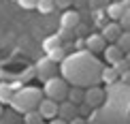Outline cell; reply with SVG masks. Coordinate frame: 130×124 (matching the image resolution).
Wrapping results in <instances>:
<instances>
[{"label": "cell", "mask_w": 130, "mask_h": 124, "mask_svg": "<svg viewBox=\"0 0 130 124\" xmlns=\"http://www.w3.org/2000/svg\"><path fill=\"white\" fill-rule=\"evenodd\" d=\"M45 118L41 116V111H39V107L36 109H30V111H26L24 114V122H28V124H41Z\"/></svg>", "instance_id": "obj_18"}, {"label": "cell", "mask_w": 130, "mask_h": 124, "mask_svg": "<svg viewBox=\"0 0 130 124\" xmlns=\"http://www.w3.org/2000/svg\"><path fill=\"white\" fill-rule=\"evenodd\" d=\"M15 90L11 84H0V103L2 105H11V99H13Z\"/></svg>", "instance_id": "obj_15"}, {"label": "cell", "mask_w": 130, "mask_h": 124, "mask_svg": "<svg viewBox=\"0 0 130 124\" xmlns=\"http://www.w3.org/2000/svg\"><path fill=\"white\" fill-rule=\"evenodd\" d=\"M73 4L77 9H88V0H73Z\"/></svg>", "instance_id": "obj_29"}, {"label": "cell", "mask_w": 130, "mask_h": 124, "mask_svg": "<svg viewBox=\"0 0 130 124\" xmlns=\"http://www.w3.org/2000/svg\"><path fill=\"white\" fill-rule=\"evenodd\" d=\"M0 116H2V103H0Z\"/></svg>", "instance_id": "obj_35"}, {"label": "cell", "mask_w": 130, "mask_h": 124, "mask_svg": "<svg viewBox=\"0 0 130 124\" xmlns=\"http://www.w3.org/2000/svg\"><path fill=\"white\" fill-rule=\"evenodd\" d=\"M24 124H28V122H24Z\"/></svg>", "instance_id": "obj_37"}, {"label": "cell", "mask_w": 130, "mask_h": 124, "mask_svg": "<svg viewBox=\"0 0 130 124\" xmlns=\"http://www.w3.org/2000/svg\"><path fill=\"white\" fill-rule=\"evenodd\" d=\"M120 77H122V81H124V84H128V86H130V68H128V71H124V73H120Z\"/></svg>", "instance_id": "obj_30"}, {"label": "cell", "mask_w": 130, "mask_h": 124, "mask_svg": "<svg viewBox=\"0 0 130 124\" xmlns=\"http://www.w3.org/2000/svg\"><path fill=\"white\" fill-rule=\"evenodd\" d=\"M83 103H88L92 109H96V107H100L105 103V92H102L98 86H90L83 92Z\"/></svg>", "instance_id": "obj_6"}, {"label": "cell", "mask_w": 130, "mask_h": 124, "mask_svg": "<svg viewBox=\"0 0 130 124\" xmlns=\"http://www.w3.org/2000/svg\"><path fill=\"white\" fill-rule=\"evenodd\" d=\"M100 34L105 36L107 43H115L117 39H120V34H122V26L117 24V21H111V24H107L105 28H102Z\"/></svg>", "instance_id": "obj_10"}, {"label": "cell", "mask_w": 130, "mask_h": 124, "mask_svg": "<svg viewBox=\"0 0 130 124\" xmlns=\"http://www.w3.org/2000/svg\"><path fill=\"white\" fill-rule=\"evenodd\" d=\"M124 58H126V62L130 64V51H126V53H124Z\"/></svg>", "instance_id": "obj_33"}, {"label": "cell", "mask_w": 130, "mask_h": 124, "mask_svg": "<svg viewBox=\"0 0 130 124\" xmlns=\"http://www.w3.org/2000/svg\"><path fill=\"white\" fill-rule=\"evenodd\" d=\"M122 2H124V4H126V7H130V0H122Z\"/></svg>", "instance_id": "obj_34"}, {"label": "cell", "mask_w": 130, "mask_h": 124, "mask_svg": "<svg viewBox=\"0 0 130 124\" xmlns=\"http://www.w3.org/2000/svg\"><path fill=\"white\" fill-rule=\"evenodd\" d=\"M109 103L115 107H122V109H128L130 107V86L128 84H111L109 88Z\"/></svg>", "instance_id": "obj_4"}, {"label": "cell", "mask_w": 130, "mask_h": 124, "mask_svg": "<svg viewBox=\"0 0 130 124\" xmlns=\"http://www.w3.org/2000/svg\"><path fill=\"white\" fill-rule=\"evenodd\" d=\"M39 111H41V116L45 118V120H53V118L58 116V101L43 99L41 103H39Z\"/></svg>", "instance_id": "obj_8"}, {"label": "cell", "mask_w": 130, "mask_h": 124, "mask_svg": "<svg viewBox=\"0 0 130 124\" xmlns=\"http://www.w3.org/2000/svg\"><path fill=\"white\" fill-rule=\"evenodd\" d=\"M49 53H47V58H51L53 62H62L64 58H66V49H64L62 45H56V47H51V49H47Z\"/></svg>", "instance_id": "obj_17"}, {"label": "cell", "mask_w": 130, "mask_h": 124, "mask_svg": "<svg viewBox=\"0 0 130 124\" xmlns=\"http://www.w3.org/2000/svg\"><path fill=\"white\" fill-rule=\"evenodd\" d=\"M24 9H36V4H39V0H17Z\"/></svg>", "instance_id": "obj_26"}, {"label": "cell", "mask_w": 130, "mask_h": 124, "mask_svg": "<svg viewBox=\"0 0 130 124\" xmlns=\"http://www.w3.org/2000/svg\"><path fill=\"white\" fill-rule=\"evenodd\" d=\"M115 43H117V45L122 47L124 51H130V30H122L120 39H117Z\"/></svg>", "instance_id": "obj_19"}, {"label": "cell", "mask_w": 130, "mask_h": 124, "mask_svg": "<svg viewBox=\"0 0 130 124\" xmlns=\"http://www.w3.org/2000/svg\"><path fill=\"white\" fill-rule=\"evenodd\" d=\"M77 111H79V116H88L90 111H92V107H90L88 103H79V105H77Z\"/></svg>", "instance_id": "obj_25"}, {"label": "cell", "mask_w": 130, "mask_h": 124, "mask_svg": "<svg viewBox=\"0 0 130 124\" xmlns=\"http://www.w3.org/2000/svg\"><path fill=\"white\" fill-rule=\"evenodd\" d=\"M79 24H81V13L79 11H66V13L62 15V28L75 30Z\"/></svg>", "instance_id": "obj_12"}, {"label": "cell", "mask_w": 130, "mask_h": 124, "mask_svg": "<svg viewBox=\"0 0 130 124\" xmlns=\"http://www.w3.org/2000/svg\"><path fill=\"white\" fill-rule=\"evenodd\" d=\"M53 2H56V9H64L66 11L70 4H73V0H53Z\"/></svg>", "instance_id": "obj_27"}, {"label": "cell", "mask_w": 130, "mask_h": 124, "mask_svg": "<svg viewBox=\"0 0 130 124\" xmlns=\"http://www.w3.org/2000/svg\"><path fill=\"white\" fill-rule=\"evenodd\" d=\"M117 24L122 26V30H130V7H126V11L122 13V17L117 19Z\"/></svg>", "instance_id": "obj_22"}, {"label": "cell", "mask_w": 130, "mask_h": 124, "mask_svg": "<svg viewBox=\"0 0 130 124\" xmlns=\"http://www.w3.org/2000/svg\"><path fill=\"white\" fill-rule=\"evenodd\" d=\"M124 53H126V51H124L117 43H111V45L105 47V60L109 62V64H115L117 60H122V58H124Z\"/></svg>", "instance_id": "obj_11"}, {"label": "cell", "mask_w": 130, "mask_h": 124, "mask_svg": "<svg viewBox=\"0 0 130 124\" xmlns=\"http://www.w3.org/2000/svg\"><path fill=\"white\" fill-rule=\"evenodd\" d=\"M41 101H43V90L34 88V86H26V88L15 90L13 99H11V107L17 114H26L30 109H36Z\"/></svg>", "instance_id": "obj_2"}, {"label": "cell", "mask_w": 130, "mask_h": 124, "mask_svg": "<svg viewBox=\"0 0 130 124\" xmlns=\"http://www.w3.org/2000/svg\"><path fill=\"white\" fill-rule=\"evenodd\" d=\"M56 45H60V43H58V39H47V43H45L47 49H51V47H56Z\"/></svg>", "instance_id": "obj_31"}, {"label": "cell", "mask_w": 130, "mask_h": 124, "mask_svg": "<svg viewBox=\"0 0 130 124\" xmlns=\"http://www.w3.org/2000/svg\"><path fill=\"white\" fill-rule=\"evenodd\" d=\"M109 0H88V9L90 11H105Z\"/></svg>", "instance_id": "obj_21"}, {"label": "cell", "mask_w": 130, "mask_h": 124, "mask_svg": "<svg viewBox=\"0 0 130 124\" xmlns=\"http://www.w3.org/2000/svg\"><path fill=\"white\" fill-rule=\"evenodd\" d=\"M62 77L66 79L70 86H96L100 81L102 73V62L94 56L92 51H77L73 56H66L62 60Z\"/></svg>", "instance_id": "obj_1"}, {"label": "cell", "mask_w": 130, "mask_h": 124, "mask_svg": "<svg viewBox=\"0 0 130 124\" xmlns=\"http://www.w3.org/2000/svg\"><path fill=\"white\" fill-rule=\"evenodd\" d=\"M0 124H15V114H13V111L2 114V116H0Z\"/></svg>", "instance_id": "obj_24"}, {"label": "cell", "mask_w": 130, "mask_h": 124, "mask_svg": "<svg viewBox=\"0 0 130 124\" xmlns=\"http://www.w3.org/2000/svg\"><path fill=\"white\" fill-rule=\"evenodd\" d=\"M85 47H88V51L96 53V51H105L107 47V41L102 34H90L88 39H85Z\"/></svg>", "instance_id": "obj_9"}, {"label": "cell", "mask_w": 130, "mask_h": 124, "mask_svg": "<svg viewBox=\"0 0 130 124\" xmlns=\"http://www.w3.org/2000/svg\"><path fill=\"white\" fill-rule=\"evenodd\" d=\"M56 64H58V62H53L51 58H43V60H39V62H36V68H34L36 77L43 79V81H47L49 77H53V75H56V71H58Z\"/></svg>", "instance_id": "obj_5"}, {"label": "cell", "mask_w": 130, "mask_h": 124, "mask_svg": "<svg viewBox=\"0 0 130 124\" xmlns=\"http://www.w3.org/2000/svg\"><path fill=\"white\" fill-rule=\"evenodd\" d=\"M41 124H45V122H41Z\"/></svg>", "instance_id": "obj_36"}, {"label": "cell", "mask_w": 130, "mask_h": 124, "mask_svg": "<svg viewBox=\"0 0 130 124\" xmlns=\"http://www.w3.org/2000/svg\"><path fill=\"white\" fill-rule=\"evenodd\" d=\"M120 77L117 75V71H115V66H102V73H100V81H105L107 86H111V84H115V79Z\"/></svg>", "instance_id": "obj_14"}, {"label": "cell", "mask_w": 130, "mask_h": 124, "mask_svg": "<svg viewBox=\"0 0 130 124\" xmlns=\"http://www.w3.org/2000/svg\"><path fill=\"white\" fill-rule=\"evenodd\" d=\"M49 124H68V122H66V120H62V118H58V116H56V118H53V120H51Z\"/></svg>", "instance_id": "obj_32"}, {"label": "cell", "mask_w": 130, "mask_h": 124, "mask_svg": "<svg viewBox=\"0 0 130 124\" xmlns=\"http://www.w3.org/2000/svg\"><path fill=\"white\" fill-rule=\"evenodd\" d=\"M113 66H115L117 75H120V73H124V71H128V68H130V64L126 62V58H122V60H117L115 64H113Z\"/></svg>", "instance_id": "obj_23"}, {"label": "cell", "mask_w": 130, "mask_h": 124, "mask_svg": "<svg viewBox=\"0 0 130 124\" xmlns=\"http://www.w3.org/2000/svg\"><path fill=\"white\" fill-rule=\"evenodd\" d=\"M124 11H126V4L124 2H109L107 4V17H111L113 21H117L122 17Z\"/></svg>", "instance_id": "obj_13"}, {"label": "cell", "mask_w": 130, "mask_h": 124, "mask_svg": "<svg viewBox=\"0 0 130 124\" xmlns=\"http://www.w3.org/2000/svg\"><path fill=\"white\" fill-rule=\"evenodd\" d=\"M75 116H79V111H77V105L75 103H70V101H60L58 103V118H62V120H73Z\"/></svg>", "instance_id": "obj_7"}, {"label": "cell", "mask_w": 130, "mask_h": 124, "mask_svg": "<svg viewBox=\"0 0 130 124\" xmlns=\"http://www.w3.org/2000/svg\"><path fill=\"white\" fill-rule=\"evenodd\" d=\"M66 92H68V81L64 77H49L45 81V88H43V94L47 96V99H53V101H64L66 99Z\"/></svg>", "instance_id": "obj_3"}, {"label": "cell", "mask_w": 130, "mask_h": 124, "mask_svg": "<svg viewBox=\"0 0 130 124\" xmlns=\"http://www.w3.org/2000/svg\"><path fill=\"white\" fill-rule=\"evenodd\" d=\"M68 124H88V120H83V116H75L73 120H68Z\"/></svg>", "instance_id": "obj_28"}, {"label": "cell", "mask_w": 130, "mask_h": 124, "mask_svg": "<svg viewBox=\"0 0 130 124\" xmlns=\"http://www.w3.org/2000/svg\"><path fill=\"white\" fill-rule=\"evenodd\" d=\"M36 9H39L41 13H51V11L56 9V2H53V0H39Z\"/></svg>", "instance_id": "obj_20"}, {"label": "cell", "mask_w": 130, "mask_h": 124, "mask_svg": "<svg viewBox=\"0 0 130 124\" xmlns=\"http://www.w3.org/2000/svg\"><path fill=\"white\" fill-rule=\"evenodd\" d=\"M83 92H85V90L81 88V86H73V88L66 92V99L70 101V103L79 105V103H83Z\"/></svg>", "instance_id": "obj_16"}]
</instances>
